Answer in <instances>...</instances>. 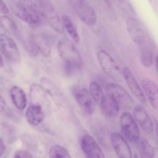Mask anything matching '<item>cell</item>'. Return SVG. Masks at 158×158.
<instances>
[{
	"label": "cell",
	"instance_id": "6da1fadb",
	"mask_svg": "<svg viewBox=\"0 0 158 158\" xmlns=\"http://www.w3.org/2000/svg\"><path fill=\"white\" fill-rule=\"evenodd\" d=\"M58 53L62 59L65 71L69 74H73L79 71L82 67L81 56L74 46L68 40H62L57 43Z\"/></svg>",
	"mask_w": 158,
	"mask_h": 158
},
{
	"label": "cell",
	"instance_id": "7a4b0ae2",
	"mask_svg": "<svg viewBox=\"0 0 158 158\" xmlns=\"http://www.w3.org/2000/svg\"><path fill=\"white\" fill-rule=\"evenodd\" d=\"M15 7L14 14L23 22L33 25L41 22V11L31 0H18Z\"/></svg>",
	"mask_w": 158,
	"mask_h": 158
},
{
	"label": "cell",
	"instance_id": "3957f363",
	"mask_svg": "<svg viewBox=\"0 0 158 158\" xmlns=\"http://www.w3.org/2000/svg\"><path fill=\"white\" fill-rule=\"evenodd\" d=\"M98 60L102 71L110 78L118 81L123 77L119 65L107 51H99L98 53Z\"/></svg>",
	"mask_w": 158,
	"mask_h": 158
},
{
	"label": "cell",
	"instance_id": "277c9868",
	"mask_svg": "<svg viewBox=\"0 0 158 158\" xmlns=\"http://www.w3.org/2000/svg\"><path fill=\"white\" fill-rule=\"evenodd\" d=\"M73 10L80 19L86 25H95L97 17L96 12L86 0H69Z\"/></svg>",
	"mask_w": 158,
	"mask_h": 158
},
{
	"label": "cell",
	"instance_id": "5b68a950",
	"mask_svg": "<svg viewBox=\"0 0 158 158\" xmlns=\"http://www.w3.org/2000/svg\"><path fill=\"white\" fill-rule=\"evenodd\" d=\"M107 94L112 96L119 104L120 108L130 109L133 101L126 89L120 85L115 83H109L106 88Z\"/></svg>",
	"mask_w": 158,
	"mask_h": 158
},
{
	"label": "cell",
	"instance_id": "8992f818",
	"mask_svg": "<svg viewBox=\"0 0 158 158\" xmlns=\"http://www.w3.org/2000/svg\"><path fill=\"white\" fill-rule=\"evenodd\" d=\"M0 48L1 55L10 62L18 63L20 60V54L14 40L5 34H1Z\"/></svg>",
	"mask_w": 158,
	"mask_h": 158
},
{
	"label": "cell",
	"instance_id": "52a82bcc",
	"mask_svg": "<svg viewBox=\"0 0 158 158\" xmlns=\"http://www.w3.org/2000/svg\"><path fill=\"white\" fill-rule=\"evenodd\" d=\"M40 4V10L43 17L46 19L52 28L59 33H62L64 31V28L61 18L60 19L52 4L48 0L41 1Z\"/></svg>",
	"mask_w": 158,
	"mask_h": 158
},
{
	"label": "cell",
	"instance_id": "ba28073f",
	"mask_svg": "<svg viewBox=\"0 0 158 158\" xmlns=\"http://www.w3.org/2000/svg\"><path fill=\"white\" fill-rule=\"evenodd\" d=\"M120 125L124 136L131 142H135L139 138V130L132 115L127 112L122 114L120 117Z\"/></svg>",
	"mask_w": 158,
	"mask_h": 158
},
{
	"label": "cell",
	"instance_id": "9c48e42d",
	"mask_svg": "<svg viewBox=\"0 0 158 158\" xmlns=\"http://www.w3.org/2000/svg\"><path fill=\"white\" fill-rule=\"evenodd\" d=\"M74 98L81 109L86 115H91L94 112L95 103L90 92L85 88H78L74 91Z\"/></svg>",
	"mask_w": 158,
	"mask_h": 158
},
{
	"label": "cell",
	"instance_id": "30bf717a",
	"mask_svg": "<svg viewBox=\"0 0 158 158\" xmlns=\"http://www.w3.org/2000/svg\"><path fill=\"white\" fill-rule=\"evenodd\" d=\"M81 148L87 158H105L96 140L89 135H84L81 139Z\"/></svg>",
	"mask_w": 158,
	"mask_h": 158
},
{
	"label": "cell",
	"instance_id": "8fae6325",
	"mask_svg": "<svg viewBox=\"0 0 158 158\" xmlns=\"http://www.w3.org/2000/svg\"><path fill=\"white\" fill-rule=\"evenodd\" d=\"M127 33L131 40L136 44L141 46L146 42L145 35L139 23L133 17H128L125 20Z\"/></svg>",
	"mask_w": 158,
	"mask_h": 158
},
{
	"label": "cell",
	"instance_id": "7c38bea8",
	"mask_svg": "<svg viewBox=\"0 0 158 158\" xmlns=\"http://www.w3.org/2000/svg\"><path fill=\"white\" fill-rule=\"evenodd\" d=\"M110 141L118 158H132L131 149L125 138L120 133L113 132L110 135Z\"/></svg>",
	"mask_w": 158,
	"mask_h": 158
},
{
	"label": "cell",
	"instance_id": "4fadbf2b",
	"mask_svg": "<svg viewBox=\"0 0 158 158\" xmlns=\"http://www.w3.org/2000/svg\"><path fill=\"white\" fill-rule=\"evenodd\" d=\"M133 116L136 122L148 134L154 131V124L149 114L141 106H136L133 109Z\"/></svg>",
	"mask_w": 158,
	"mask_h": 158
},
{
	"label": "cell",
	"instance_id": "5bb4252c",
	"mask_svg": "<svg viewBox=\"0 0 158 158\" xmlns=\"http://www.w3.org/2000/svg\"><path fill=\"white\" fill-rule=\"evenodd\" d=\"M122 73L123 78L125 79L131 93L139 100L140 102L142 104H145L146 98L143 91L141 88L130 69L127 67H125L122 69Z\"/></svg>",
	"mask_w": 158,
	"mask_h": 158
},
{
	"label": "cell",
	"instance_id": "9a60e30c",
	"mask_svg": "<svg viewBox=\"0 0 158 158\" xmlns=\"http://www.w3.org/2000/svg\"><path fill=\"white\" fill-rule=\"evenodd\" d=\"M141 85L142 88L152 107L158 109V85L148 78L142 79Z\"/></svg>",
	"mask_w": 158,
	"mask_h": 158
},
{
	"label": "cell",
	"instance_id": "2e32d148",
	"mask_svg": "<svg viewBox=\"0 0 158 158\" xmlns=\"http://www.w3.org/2000/svg\"><path fill=\"white\" fill-rule=\"evenodd\" d=\"M102 114L109 118L117 116L120 107L118 102L110 95L106 94L100 104Z\"/></svg>",
	"mask_w": 158,
	"mask_h": 158
},
{
	"label": "cell",
	"instance_id": "e0dca14e",
	"mask_svg": "<svg viewBox=\"0 0 158 158\" xmlns=\"http://www.w3.org/2000/svg\"><path fill=\"white\" fill-rule=\"evenodd\" d=\"M44 113L42 106L37 104L30 105L25 112V117L27 122L32 125H38L44 119Z\"/></svg>",
	"mask_w": 158,
	"mask_h": 158
},
{
	"label": "cell",
	"instance_id": "ac0fdd59",
	"mask_svg": "<svg viewBox=\"0 0 158 158\" xmlns=\"http://www.w3.org/2000/svg\"><path fill=\"white\" fill-rule=\"evenodd\" d=\"M10 96L14 105L20 110H23L27 104V98L25 91L18 86H13L10 90Z\"/></svg>",
	"mask_w": 158,
	"mask_h": 158
},
{
	"label": "cell",
	"instance_id": "d6986e66",
	"mask_svg": "<svg viewBox=\"0 0 158 158\" xmlns=\"http://www.w3.org/2000/svg\"><path fill=\"white\" fill-rule=\"evenodd\" d=\"M29 48L31 53L34 56L40 53L44 55H48L49 52V47L46 41L37 36H32L30 41Z\"/></svg>",
	"mask_w": 158,
	"mask_h": 158
},
{
	"label": "cell",
	"instance_id": "ffe728a7",
	"mask_svg": "<svg viewBox=\"0 0 158 158\" xmlns=\"http://www.w3.org/2000/svg\"><path fill=\"white\" fill-rule=\"evenodd\" d=\"M61 20L64 30L67 32L73 41L76 44L79 43L80 41V35H78L70 18L67 15H62L61 17Z\"/></svg>",
	"mask_w": 158,
	"mask_h": 158
},
{
	"label": "cell",
	"instance_id": "44dd1931",
	"mask_svg": "<svg viewBox=\"0 0 158 158\" xmlns=\"http://www.w3.org/2000/svg\"><path fill=\"white\" fill-rule=\"evenodd\" d=\"M140 46L139 59L142 65L147 68L152 66L153 62V56L151 50L145 45V43Z\"/></svg>",
	"mask_w": 158,
	"mask_h": 158
},
{
	"label": "cell",
	"instance_id": "7402d4cb",
	"mask_svg": "<svg viewBox=\"0 0 158 158\" xmlns=\"http://www.w3.org/2000/svg\"><path fill=\"white\" fill-rule=\"evenodd\" d=\"M30 95L33 104L41 106V104L45 101L46 94L44 89H43L42 87H40L36 85H34V86L31 88Z\"/></svg>",
	"mask_w": 158,
	"mask_h": 158
},
{
	"label": "cell",
	"instance_id": "603a6c76",
	"mask_svg": "<svg viewBox=\"0 0 158 158\" xmlns=\"http://www.w3.org/2000/svg\"><path fill=\"white\" fill-rule=\"evenodd\" d=\"M49 158H72L69 151L60 145H54L49 151Z\"/></svg>",
	"mask_w": 158,
	"mask_h": 158
},
{
	"label": "cell",
	"instance_id": "cb8c5ba5",
	"mask_svg": "<svg viewBox=\"0 0 158 158\" xmlns=\"http://www.w3.org/2000/svg\"><path fill=\"white\" fill-rule=\"evenodd\" d=\"M89 92L96 103L100 105L105 96L101 86L95 81L91 82L89 85Z\"/></svg>",
	"mask_w": 158,
	"mask_h": 158
},
{
	"label": "cell",
	"instance_id": "d4e9b609",
	"mask_svg": "<svg viewBox=\"0 0 158 158\" xmlns=\"http://www.w3.org/2000/svg\"><path fill=\"white\" fill-rule=\"evenodd\" d=\"M140 154L141 158H154V149L146 139L141 141Z\"/></svg>",
	"mask_w": 158,
	"mask_h": 158
},
{
	"label": "cell",
	"instance_id": "484cf974",
	"mask_svg": "<svg viewBox=\"0 0 158 158\" xmlns=\"http://www.w3.org/2000/svg\"><path fill=\"white\" fill-rule=\"evenodd\" d=\"M1 27L5 30L9 32H15L17 31V27L12 19L6 15L1 16L0 18Z\"/></svg>",
	"mask_w": 158,
	"mask_h": 158
},
{
	"label": "cell",
	"instance_id": "4316f807",
	"mask_svg": "<svg viewBox=\"0 0 158 158\" xmlns=\"http://www.w3.org/2000/svg\"><path fill=\"white\" fill-rule=\"evenodd\" d=\"M13 158H33L31 154L25 150H19L16 151Z\"/></svg>",
	"mask_w": 158,
	"mask_h": 158
},
{
	"label": "cell",
	"instance_id": "83f0119b",
	"mask_svg": "<svg viewBox=\"0 0 158 158\" xmlns=\"http://www.w3.org/2000/svg\"><path fill=\"white\" fill-rule=\"evenodd\" d=\"M0 10L1 12L3 14H7L9 12V9L5 2L3 1V0H1L0 3Z\"/></svg>",
	"mask_w": 158,
	"mask_h": 158
},
{
	"label": "cell",
	"instance_id": "f1b7e54d",
	"mask_svg": "<svg viewBox=\"0 0 158 158\" xmlns=\"http://www.w3.org/2000/svg\"><path fill=\"white\" fill-rule=\"evenodd\" d=\"M6 106V101L2 96H1L0 97V111L1 112H2L3 110H4Z\"/></svg>",
	"mask_w": 158,
	"mask_h": 158
},
{
	"label": "cell",
	"instance_id": "f546056e",
	"mask_svg": "<svg viewBox=\"0 0 158 158\" xmlns=\"http://www.w3.org/2000/svg\"><path fill=\"white\" fill-rule=\"evenodd\" d=\"M0 150H1V157H2L4 154V152L6 150V146L2 138H1L0 139Z\"/></svg>",
	"mask_w": 158,
	"mask_h": 158
},
{
	"label": "cell",
	"instance_id": "4dcf8cb0",
	"mask_svg": "<svg viewBox=\"0 0 158 158\" xmlns=\"http://www.w3.org/2000/svg\"><path fill=\"white\" fill-rule=\"evenodd\" d=\"M155 130H156V135L158 137V123H156V125H155Z\"/></svg>",
	"mask_w": 158,
	"mask_h": 158
},
{
	"label": "cell",
	"instance_id": "1f68e13d",
	"mask_svg": "<svg viewBox=\"0 0 158 158\" xmlns=\"http://www.w3.org/2000/svg\"><path fill=\"white\" fill-rule=\"evenodd\" d=\"M156 63L157 69V71H158V55H157L156 57Z\"/></svg>",
	"mask_w": 158,
	"mask_h": 158
},
{
	"label": "cell",
	"instance_id": "d6a6232c",
	"mask_svg": "<svg viewBox=\"0 0 158 158\" xmlns=\"http://www.w3.org/2000/svg\"><path fill=\"white\" fill-rule=\"evenodd\" d=\"M3 66V60H2V56L1 55V67H2Z\"/></svg>",
	"mask_w": 158,
	"mask_h": 158
},
{
	"label": "cell",
	"instance_id": "836d02e7",
	"mask_svg": "<svg viewBox=\"0 0 158 158\" xmlns=\"http://www.w3.org/2000/svg\"><path fill=\"white\" fill-rule=\"evenodd\" d=\"M134 158H139V157L138 155L135 154V157H134Z\"/></svg>",
	"mask_w": 158,
	"mask_h": 158
},
{
	"label": "cell",
	"instance_id": "e575fe53",
	"mask_svg": "<svg viewBox=\"0 0 158 158\" xmlns=\"http://www.w3.org/2000/svg\"><path fill=\"white\" fill-rule=\"evenodd\" d=\"M116 1H119V2H122V1H123V0H116Z\"/></svg>",
	"mask_w": 158,
	"mask_h": 158
}]
</instances>
